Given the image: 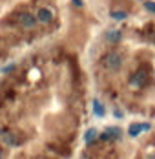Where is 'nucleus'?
I'll list each match as a JSON object with an SVG mask.
<instances>
[{
  "label": "nucleus",
  "mask_w": 155,
  "mask_h": 159,
  "mask_svg": "<svg viewBox=\"0 0 155 159\" xmlns=\"http://www.w3.org/2000/svg\"><path fill=\"white\" fill-rule=\"evenodd\" d=\"M102 66L109 70V71H117L121 66H122V57L119 55V53H115V51H111V53H106L104 57H102Z\"/></svg>",
  "instance_id": "f257e3e1"
},
{
  "label": "nucleus",
  "mask_w": 155,
  "mask_h": 159,
  "mask_svg": "<svg viewBox=\"0 0 155 159\" xmlns=\"http://www.w3.org/2000/svg\"><path fill=\"white\" fill-rule=\"evenodd\" d=\"M121 135H122V130L117 126H108L100 135H99V139L100 141H104V143H108V141H119L121 139Z\"/></svg>",
  "instance_id": "f03ea898"
},
{
  "label": "nucleus",
  "mask_w": 155,
  "mask_h": 159,
  "mask_svg": "<svg viewBox=\"0 0 155 159\" xmlns=\"http://www.w3.org/2000/svg\"><path fill=\"white\" fill-rule=\"evenodd\" d=\"M146 80H148V73H146L144 70H137V71L131 75L130 84H131V86H135V88H142V86L146 84Z\"/></svg>",
  "instance_id": "7ed1b4c3"
},
{
  "label": "nucleus",
  "mask_w": 155,
  "mask_h": 159,
  "mask_svg": "<svg viewBox=\"0 0 155 159\" xmlns=\"http://www.w3.org/2000/svg\"><path fill=\"white\" fill-rule=\"evenodd\" d=\"M152 128L150 123H133L131 126L128 128V134H130V137H137L140 132H148Z\"/></svg>",
  "instance_id": "20e7f679"
},
{
  "label": "nucleus",
  "mask_w": 155,
  "mask_h": 159,
  "mask_svg": "<svg viewBox=\"0 0 155 159\" xmlns=\"http://www.w3.org/2000/svg\"><path fill=\"white\" fill-rule=\"evenodd\" d=\"M18 22H20L24 28H33V26L37 24V16L29 15V13H22L20 18H18Z\"/></svg>",
  "instance_id": "39448f33"
},
{
  "label": "nucleus",
  "mask_w": 155,
  "mask_h": 159,
  "mask_svg": "<svg viewBox=\"0 0 155 159\" xmlns=\"http://www.w3.org/2000/svg\"><path fill=\"white\" fill-rule=\"evenodd\" d=\"M51 18H53V13H51L49 9H46V7L38 9V13H37V20H38V22L47 24V22H51Z\"/></svg>",
  "instance_id": "423d86ee"
},
{
  "label": "nucleus",
  "mask_w": 155,
  "mask_h": 159,
  "mask_svg": "<svg viewBox=\"0 0 155 159\" xmlns=\"http://www.w3.org/2000/svg\"><path fill=\"white\" fill-rule=\"evenodd\" d=\"M97 137H99L97 128H90V130L84 134V143H86V144H93L95 141H97Z\"/></svg>",
  "instance_id": "0eeeda50"
},
{
  "label": "nucleus",
  "mask_w": 155,
  "mask_h": 159,
  "mask_svg": "<svg viewBox=\"0 0 155 159\" xmlns=\"http://www.w3.org/2000/svg\"><path fill=\"white\" fill-rule=\"evenodd\" d=\"M121 39H122V33L119 31V30H109L106 33V40L108 42H119Z\"/></svg>",
  "instance_id": "6e6552de"
},
{
  "label": "nucleus",
  "mask_w": 155,
  "mask_h": 159,
  "mask_svg": "<svg viewBox=\"0 0 155 159\" xmlns=\"http://www.w3.org/2000/svg\"><path fill=\"white\" fill-rule=\"evenodd\" d=\"M93 113H95L97 117H104V113H106L104 106H102V102H100L99 99H95V101H93Z\"/></svg>",
  "instance_id": "1a4fd4ad"
},
{
  "label": "nucleus",
  "mask_w": 155,
  "mask_h": 159,
  "mask_svg": "<svg viewBox=\"0 0 155 159\" xmlns=\"http://www.w3.org/2000/svg\"><path fill=\"white\" fill-rule=\"evenodd\" d=\"M2 139H4V144H7V146H15L16 143V137L13 134H9V132H6V134H2Z\"/></svg>",
  "instance_id": "9d476101"
},
{
  "label": "nucleus",
  "mask_w": 155,
  "mask_h": 159,
  "mask_svg": "<svg viewBox=\"0 0 155 159\" xmlns=\"http://www.w3.org/2000/svg\"><path fill=\"white\" fill-rule=\"evenodd\" d=\"M126 16L128 15L124 11H111V18H115V20H124Z\"/></svg>",
  "instance_id": "9b49d317"
},
{
  "label": "nucleus",
  "mask_w": 155,
  "mask_h": 159,
  "mask_svg": "<svg viewBox=\"0 0 155 159\" xmlns=\"http://www.w3.org/2000/svg\"><path fill=\"white\" fill-rule=\"evenodd\" d=\"M144 7H146L148 11L155 13V2H150V0H148V2H144Z\"/></svg>",
  "instance_id": "f8f14e48"
},
{
  "label": "nucleus",
  "mask_w": 155,
  "mask_h": 159,
  "mask_svg": "<svg viewBox=\"0 0 155 159\" xmlns=\"http://www.w3.org/2000/svg\"><path fill=\"white\" fill-rule=\"evenodd\" d=\"M13 68H15V66H13V64H9V66H6V68H4V70H2V71H4V73H7V71H11V70H13Z\"/></svg>",
  "instance_id": "ddd939ff"
},
{
  "label": "nucleus",
  "mask_w": 155,
  "mask_h": 159,
  "mask_svg": "<svg viewBox=\"0 0 155 159\" xmlns=\"http://www.w3.org/2000/svg\"><path fill=\"white\" fill-rule=\"evenodd\" d=\"M73 4H75L77 7H82V4H84V2H82V0H73Z\"/></svg>",
  "instance_id": "4468645a"
},
{
  "label": "nucleus",
  "mask_w": 155,
  "mask_h": 159,
  "mask_svg": "<svg viewBox=\"0 0 155 159\" xmlns=\"http://www.w3.org/2000/svg\"><path fill=\"white\" fill-rule=\"evenodd\" d=\"M115 117H117V119H121V117H122V111H121V110H115Z\"/></svg>",
  "instance_id": "2eb2a0df"
},
{
  "label": "nucleus",
  "mask_w": 155,
  "mask_h": 159,
  "mask_svg": "<svg viewBox=\"0 0 155 159\" xmlns=\"http://www.w3.org/2000/svg\"><path fill=\"white\" fill-rule=\"evenodd\" d=\"M2 134H4V132H2V128H0V137H2Z\"/></svg>",
  "instance_id": "dca6fc26"
},
{
  "label": "nucleus",
  "mask_w": 155,
  "mask_h": 159,
  "mask_svg": "<svg viewBox=\"0 0 155 159\" xmlns=\"http://www.w3.org/2000/svg\"><path fill=\"white\" fill-rule=\"evenodd\" d=\"M0 159H2V152H0Z\"/></svg>",
  "instance_id": "f3484780"
}]
</instances>
